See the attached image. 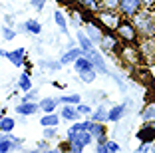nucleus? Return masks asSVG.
Segmentation results:
<instances>
[{
	"instance_id": "nucleus-1",
	"label": "nucleus",
	"mask_w": 155,
	"mask_h": 153,
	"mask_svg": "<svg viewBox=\"0 0 155 153\" xmlns=\"http://www.w3.org/2000/svg\"><path fill=\"white\" fill-rule=\"evenodd\" d=\"M131 20L141 38H155V18L151 8H141Z\"/></svg>"
},
{
	"instance_id": "nucleus-2",
	"label": "nucleus",
	"mask_w": 155,
	"mask_h": 153,
	"mask_svg": "<svg viewBox=\"0 0 155 153\" xmlns=\"http://www.w3.org/2000/svg\"><path fill=\"white\" fill-rule=\"evenodd\" d=\"M91 141H94V135L90 133V129H68V143L72 153H82Z\"/></svg>"
},
{
	"instance_id": "nucleus-3",
	"label": "nucleus",
	"mask_w": 155,
	"mask_h": 153,
	"mask_svg": "<svg viewBox=\"0 0 155 153\" xmlns=\"http://www.w3.org/2000/svg\"><path fill=\"white\" fill-rule=\"evenodd\" d=\"M115 34L119 36V40H121L123 44H135L137 46L139 44V38H141L131 18H121V22L115 28Z\"/></svg>"
},
{
	"instance_id": "nucleus-4",
	"label": "nucleus",
	"mask_w": 155,
	"mask_h": 153,
	"mask_svg": "<svg viewBox=\"0 0 155 153\" xmlns=\"http://www.w3.org/2000/svg\"><path fill=\"white\" fill-rule=\"evenodd\" d=\"M141 8H143L141 0H119L117 12L121 14L123 18H133V16H135Z\"/></svg>"
},
{
	"instance_id": "nucleus-5",
	"label": "nucleus",
	"mask_w": 155,
	"mask_h": 153,
	"mask_svg": "<svg viewBox=\"0 0 155 153\" xmlns=\"http://www.w3.org/2000/svg\"><path fill=\"white\" fill-rule=\"evenodd\" d=\"M97 16H100V22L107 28H117V24L121 22V18H123L117 10H107V8H101L100 12H97Z\"/></svg>"
},
{
	"instance_id": "nucleus-6",
	"label": "nucleus",
	"mask_w": 155,
	"mask_h": 153,
	"mask_svg": "<svg viewBox=\"0 0 155 153\" xmlns=\"http://www.w3.org/2000/svg\"><path fill=\"white\" fill-rule=\"evenodd\" d=\"M137 46L143 56V62L155 64V38H143V42H139Z\"/></svg>"
},
{
	"instance_id": "nucleus-7",
	"label": "nucleus",
	"mask_w": 155,
	"mask_h": 153,
	"mask_svg": "<svg viewBox=\"0 0 155 153\" xmlns=\"http://www.w3.org/2000/svg\"><path fill=\"white\" fill-rule=\"evenodd\" d=\"M119 36L117 34H110V32H104V38H101V42H100V48L104 50V52H107V54H114V52H117V48H119Z\"/></svg>"
},
{
	"instance_id": "nucleus-8",
	"label": "nucleus",
	"mask_w": 155,
	"mask_h": 153,
	"mask_svg": "<svg viewBox=\"0 0 155 153\" xmlns=\"http://www.w3.org/2000/svg\"><path fill=\"white\" fill-rule=\"evenodd\" d=\"M137 137H139V141H145V143H153V141H155V121H147L145 125L139 129Z\"/></svg>"
},
{
	"instance_id": "nucleus-9",
	"label": "nucleus",
	"mask_w": 155,
	"mask_h": 153,
	"mask_svg": "<svg viewBox=\"0 0 155 153\" xmlns=\"http://www.w3.org/2000/svg\"><path fill=\"white\" fill-rule=\"evenodd\" d=\"M90 133L94 135V141H97V143H105V141H107V137H105V127H104L101 121H94V119H91Z\"/></svg>"
},
{
	"instance_id": "nucleus-10",
	"label": "nucleus",
	"mask_w": 155,
	"mask_h": 153,
	"mask_svg": "<svg viewBox=\"0 0 155 153\" xmlns=\"http://www.w3.org/2000/svg\"><path fill=\"white\" fill-rule=\"evenodd\" d=\"M86 34L91 38V42H94V44H97V46H100L101 38H104V32H101L94 22H90V20H86Z\"/></svg>"
},
{
	"instance_id": "nucleus-11",
	"label": "nucleus",
	"mask_w": 155,
	"mask_h": 153,
	"mask_svg": "<svg viewBox=\"0 0 155 153\" xmlns=\"http://www.w3.org/2000/svg\"><path fill=\"white\" fill-rule=\"evenodd\" d=\"M38 109H40V104L36 101H22L20 105H16V113L20 115H34Z\"/></svg>"
},
{
	"instance_id": "nucleus-12",
	"label": "nucleus",
	"mask_w": 155,
	"mask_h": 153,
	"mask_svg": "<svg viewBox=\"0 0 155 153\" xmlns=\"http://www.w3.org/2000/svg\"><path fill=\"white\" fill-rule=\"evenodd\" d=\"M2 58H8L14 66L20 68V66H24V50L18 48V50H14V52H4L2 50Z\"/></svg>"
},
{
	"instance_id": "nucleus-13",
	"label": "nucleus",
	"mask_w": 155,
	"mask_h": 153,
	"mask_svg": "<svg viewBox=\"0 0 155 153\" xmlns=\"http://www.w3.org/2000/svg\"><path fill=\"white\" fill-rule=\"evenodd\" d=\"M78 42H80V48L84 50V54H90V52L96 50V44L91 42V38L87 36V34H84L82 30L78 32Z\"/></svg>"
},
{
	"instance_id": "nucleus-14",
	"label": "nucleus",
	"mask_w": 155,
	"mask_h": 153,
	"mask_svg": "<svg viewBox=\"0 0 155 153\" xmlns=\"http://www.w3.org/2000/svg\"><path fill=\"white\" fill-rule=\"evenodd\" d=\"M80 56H84V50L80 48V46H78V48H72L70 52H66V54L62 56V58H60V62L64 64V66H66V64H74L78 58H80Z\"/></svg>"
},
{
	"instance_id": "nucleus-15",
	"label": "nucleus",
	"mask_w": 155,
	"mask_h": 153,
	"mask_svg": "<svg viewBox=\"0 0 155 153\" xmlns=\"http://www.w3.org/2000/svg\"><path fill=\"white\" fill-rule=\"evenodd\" d=\"M74 68H76V72L80 74V72H84V70H90V68H96V66H94V62H91L90 56L84 54V56H80V58L74 62Z\"/></svg>"
},
{
	"instance_id": "nucleus-16",
	"label": "nucleus",
	"mask_w": 155,
	"mask_h": 153,
	"mask_svg": "<svg viewBox=\"0 0 155 153\" xmlns=\"http://www.w3.org/2000/svg\"><path fill=\"white\" fill-rule=\"evenodd\" d=\"M91 58V62H94V66H96V70H100L101 74H107V68H105V62L104 58H101V54L97 52V50H94V52H90V54H86Z\"/></svg>"
},
{
	"instance_id": "nucleus-17",
	"label": "nucleus",
	"mask_w": 155,
	"mask_h": 153,
	"mask_svg": "<svg viewBox=\"0 0 155 153\" xmlns=\"http://www.w3.org/2000/svg\"><path fill=\"white\" fill-rule=\"evenodd\" d=\"M60 101H58V98H44L40 101V109L42 111H46V113H52L56 109V105H58Z\"/></svg>"
},
{
	"instance_id": "nucleus-18",
	"label": "nucleus",
	"mask_w": 155,
	"mask_h": 153,
	"mask_svg": "<svg viewBox=\"0 0 155 153\" xmlns=\"http://www.w3.org/2000/svg\"><path fill=\"white\" fill-rule=\"evenodd\" d=\"M72 105H64V109H62V117H64V119H68V121H76L78 117L82 115V113L78 111V108H72Z\"/></svg>"
},
{
	"instance_id": "nucleus-19",
	"label": "nucleus",
	"mask_w": 155,
	"mask_h": 153,
	"mask_svg": "<svg viewBox=\"0 0 155 153\" xmlns=\"http://www.w3.org/2000/svg\"><path fill=\"white\" fill-rule=\"evenodd\" d=\"M18 88L26 94V91L32 90V81H30V72H24L20 74V80H18Z\"/></svg>"
},
{
	"instance_id": "nucleus-20",
	"label": "nucleus",
	"mask_w": 155,
	"mask_h": 153,
	"mask_svg": "<svg viewBox=\"0 0 155 153\" xmlns=\"http://www.w3.org/2000/svg\"><path fill=\"white\" fill-rule=\"evenodd\" d=\"M123 111H125V105H114V108L110 109V113H107V119L110 121H119L121 119V115H123Z\"/></svg>"
},
{
	"instance_id": "nucleus-21",
	"label": "nucleus",
	"mask_w": 155,
	"mask_h": 153,
	"mask_svg": "<svg viewBox=\"0 0 155 153\" xmlns=\"http://www.w3.org/2000/svg\"><path fill=\"white\" fill-rule=\"evenodd\" d=\"M78 4L84 10H90V12H100V8H101L97 0H78Z\"/></svg>"
},
{
	"instance_id": "nucleus-22",
	"label": "nucleus",
	"mask_w": 155,
	"mask_h": 153,
	"mask_svg": "<svg viewBox=\"0 0 155 153\" xmlns=\"http://www.w3.org/2000/svg\"><path fill=\"white\" fill-rule=\"evenodd\" d=\"M107 113H110V111H105L104 105H100L96 111H91V119H94V121H101V123H105V121H110V119H107Z\"/></svg>"
},
{
	"instance_id": "nucleus-23",
	"label": "nucleus",
	"mask_w": 155,
	"mask_h": 153,
	"mask_svg": "<svg viewBox=\"0 0 155 153\" xmlns=\"http://www.w3.org/2000/svg\"><path fill=\"white\" fill-rule=\"evenodd\" d=\"M54 20H56V24L60 26V30H62V34H68V22H66L64 14L60 12V10H56V12H54Z\"/></svg>"
},
{
	"instance_id": "nucleus-24",
	"label": "nucleus",
	"mask_w": 155,
	"mask_h": 153,
	"mask_svg": "<svg viewBox=\"0 0 155 153\" xmlns=\"http://www.w3.org/2000/svg\"><path fill=\"white\" fill-rule=\"evenodd\" d=\"M42 125H44V127H50V125H58V123H60V117L58 115H56V113L54 111H52V113H46V115L44 117H42Z\"/></svg>"
},
{
	"instance_id": "nucleus-25",
	"label": "nucleus",
	"mask_w": 155,
	"mask_h": 153,
	"mask_svg": "<svg viewBox=\"0 0 155 153\" xmlns=\"http://www.w3.org/2000/svg\"><path fill=\"white\" fill-rule=\"evenodd\" d=\"M14 125H16V123H14L12 117L2 115V121H0V131H2V133H10V131L14 129Z\"/></svg>"
},
{
	"instance_id": "nucleus-26",
	"label": "nucleus",
	"mask_w": 155,
	"mask_h": 153,
	"mask_svg": "<svg viewBox=\"0 0 155 153\" xmlns=\"http://www.w3.org/2000/svg\"><path fill=\"white\" fill-rule=\"evenodd\" d=\"M141 119H143V123L155 121V105H147V108L143 109L141 111Z\"/></svg>"
},
{
	"instance_id": "nucleus-27",
	"label": "nucleus",
	"mask_w": 155,
	"mask_h": 153,
	"mask_svg": "<svg viewBox=\"0 0 155 153\" xmlns=\"http://www.w3.org/2000/svg\"><path fill=\"white\" fill-rule=\"evenodd\" d=\"M80 80L86 81V84H91V81L96 80V68H90V70H84V72H80Z\"/></svg>"
},
{
	"instance_id": "nucleus-28",
	"label": "nucleus",
	"mask_w": 155,
	"mask_h": 153,
	"mask_svg": "<svg viewBox=\"0 0 155 153\" xmlns=\"http://www.w3.org/2000/svg\"><path fill=\"white\" fill-rule=\"evenodd\" d=\"M58 101L60 104H74V105H78L80 101H82V98L78 94H70V95H62V98H58Z\"/></svg>"
},
{
	"instance_id": "nucleus-29",
	"label": "nucleus",
	"mask_w": 155,
	"mask_h": 153,
	"mask_svg": "<svg viewBox=\"0 0 155 153\" xmlns=\"http://www.w3.org/2000/svg\"><path fill=\"white\" fill-rule=\"evenodd\" d=\"M26 24V30H28V34H40L42 32V26H40V22H36V20H28V22H24Z\"/></svg>"
},
{
	"instance_id": "nucleus-30",
	"label": "nucleus",
	"mask_w": 155,
	"mask_h": 153,
	"mask_svg": "<svg viewBox=\"0 0 155 153\" xmlns=\"http://www.w3.org/2000/svg\"><path fill=\"white\" fill-rule=\"evenodd\" d=\"M101 8H107V10H117L119 6V0H97Z\"/></svg>"
},
{
	"instance_id": "nucleus-31",
	"label": "nucleus",
	"mask_w": 155,
	"mask_h": 153,
	"mask_svg": "<svg viewBox=\"0 0 155 153\" xmlns=\"http://www.w3.org/2000/svg\"><path fill=\"white\" fill-rule=\"evenodd\" d=\"M14 36H16V32H14V30H12L10 26H4V28H2V38H4L6 42L14 40Z\"/></svg>"
},
{
	"instance_id": "nucleus-32",
	"label": "nucleus",
	"mask_w": 155,
	"mask_h": 153,
	"mask_svg": "<svg viewBox=\"0 0 155 153\" xmlns=\"http://www.w3.org/2000/svg\"><path fill=\"white\" fill-rule=\"evenodd\" d=\"M56 135H58V133H56V125L44 127V139H48V141H50V139H54Z\"/></svg>"
},
{
	"instance_id": "nucleus-33",
	"label": "nucleus",
	"mask_w": 155,
	"mask_h": 153,
	"mask_svg": "<svg viewBox=\"0 0 155 153\" xmlns=\"http://www.w3.org/2000/svg\"><path fill=\"white\" fill-rule=\"evenodd\" d=\"M76 108H78V111L82 113V115H91V108H90V105H86V104H82V101H80Z\"/></svg>"
},
{
	"instance_id": "nucleus-34",
	"label": "nucleus",
	"mask_w": 155,
	"mask_h": 153,
	"mask_svg": "<svg viewBox=\"0 0 155 153\" xmlns=\"http://www.w3.org/2000/svg\"><path fill=\"white\" fill-rule=\"evenodd\" d=\"M90 123L91 121H76L70 129H74V131H78V129H90Z\"/></svg>"
},
{
	"instance_id": "nucleus-35",
	"label": "nucleus",
	"mask_w": 155,
	"mask_h": 153,
	"mask_svg": "<svg viewBox=\"0 0 155 153\" xmlns=\"http://www.w3.org/2000/svg\"><path fill=\"white\" fill-rule=\"evenodd\" d=\"M42 66H46V68H50V70H60V68L64 66L62 62H40Z\"/></svg>"
},
{
	"instance_id": "nucleus-36",
	"label": "nucleus",
	"mask_w": 155,
	"mask_h": 153,
	"mask_svg": "<svg viewBox=\"0 0 155 153\" xmlns=\"http://www.w3.org/2000/svg\"><path fill=\"white\" fill-rule=\"evenodd\" d=\"M36 95H38V90L26 91V95H24V101H36Z\"/></svg>"
},
{
	"instance_id": "nucleus-37",
	"label": "nucleus",
	"mask_w": 155,
	"mask_h": 153,
	"mask_svg": "<svg viewBox=\"0 0 155 153\" xmlns=\"http://www.w3.org/2000/svg\"><path fill=\"white\" fill-rule=\"evenodd\" d=\"M105 145H107V151L110 153H115V151H119V143H115V141H105Z\"/></svg>"
},
{
	"instance_id": "nucleus-38",
	"label": "nucleus",
	"mask_w": 155,
	"mask_h": 153,
	"mask_svg": "<svg viewBox=\"0 0 155 153\" xmlns=\"http://www.w3.org/2000/svg\"><path fill=\"white\" fill-rule=\"evenodd\" d=\"M44 4H46V0H32V6L36 10H42V8H44Z\"/></svg>"
},
{
	"instance_id": "nucleus-39",
	"label": "nucleus",
	"mask_w": 155,
	"mask_h": 153,
	"mask_svg": "<svg viewBox=\"0 0 155 153\" xmlns=\"http://www.w3.org/2000/svg\"><path fill=\"white\" fill-rule=\"evenodd\" d=\"M137 151H141V153L151 151V143H145V141H141V145H139V149H137Z\"/></svg>"
},
{
	"instance_id": "nucleus-40",
	"label": "nucleus",
	"mask_w": 155,
	"mask_h": 153,
	"mask_svg": "<svg viewBox=\"0 0 155 153\" xmlns=\"http://www.w3.org/2000/svg\"><path fill=\"white\" fill-rule=\"evenodd\" d=\"M143 8H155V0H141Z\"/></svg>"
},
{
	"instance_id": "nucleus-41",
	"label": "nucleus",
	"mask_w": 155,
	"mask_h": 153,
	"mask_svg": "<svg viewBox=\"0 0 155 153\" xmlns=\"http://www.w3.org/2000/svg\"><path fill=\"white\" fill-rule=\"evenodd\" d=\"M153 18H155V10H153Z\"/></svg>"
}]
</instances>
